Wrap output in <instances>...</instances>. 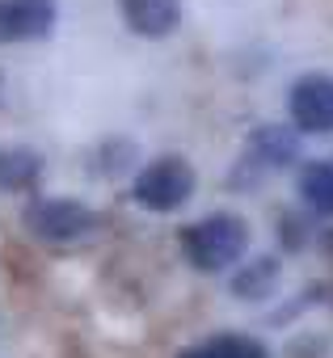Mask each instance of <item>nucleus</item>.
Here are the masks:
<instances>
[{
    "label": "nucleus",
    "mask_w": 333,
    "mask_h": 358,
    "mask_svg": "<svg viewBox=\"0 0 333 358\" xmlns=\"http://www.w3.org/2000/svg\"><path fill=\"white\" fill-rule=\"evenodd\" d=\"M249 241H253L249 224L232 211H215L182 228V253L199 274H224L241 266L249 253Z\"/></svg>",
    "instance_id": "nucleus-1"
},
{
    "label": "nucleus",
    "mask_w": 333,
    "mask_h": 358,
    "mask_svg": "<svg viewBox=\"0 0 333 358\" xmlns=\"http://www.w3.org/2000/svg\"><path fill=\"white\" fill-rule=\"evenodd\" d=\"M194 186H199L194 164L186 156H178V152H164V156L148 160L135 173L131 199H135V207H143L152 215H173L194 199Z\"/></svg>",
    "instance_id": "nucleus-2"
},
{
    "label": "nucleus",
    "mask_w": 333,
    "mask_h": 358,
    "mask_svg": "<svg viewBox=\"0 0 333 358\" xmlns=\"http://www.w3.org/2000/svg\"><path fill=\"white\" fill-rule=\"evenodd\" d=\"M22 224L34 241L47 245H76L97 228V211L76 203V199H55V194H38L22 207Z\"/></svg>",
    "instance_id": "nucleus-3"
},
{
    "label": "nucleus",
    "mask_w": 333,
    "mask_h": 358,
    "mask_svg": "<svg viewBox=\"0 0 333 358\" xmlns=\"http://www.w3.org/2000/svg\"><path fill=\"white\" fill-rule=\"evenodd\" d=\"M287 114L295 135H329L333 131V76L304 72L287 89Z\"/></svg>",
    "instance_id": "nucleus-4"
},
{
    "label": "nucleus",
    "mask_w": 333,
    "mask_h": 358,
    "mask_svg": "<svg viewBox=\"0 0 333 358\" xmlns=\"http://www.w3.org/2000/svg\"><path fill=\"white\" fill-rule=\"evenodd\" d=\"M55 22H59L55 0H0V43L51 38Z\"/></svg>",
    "instance_id": "nucleus-5"
},
{
    "label": "nucleus",
    "mask_w": 333,
    "mask_h": 358,
    "mask_svg": "<svg viewBox=\"0 0 333 358\" xmlns=\"http://www.w3.org/2000/svg\"><path fill=\"white\" fill-rule=\"evenodd\" d=\"M118 17L135 38H169L182 26V0H118Z\"/></svg>",
    "instance_id": "nucleus-6"
},
{
    "label": "nucleus",
    "mask_w": 333,
    "mask_h": 358,
    "mask_svg": "<svg viewBox=\"0 0 333 358\" xmlns=\"http://www.w3.org/2000/svg\"><path fill=\"white\" fill-rule=\"evenodd\" d=\"M299 160V135L283 122H262L249 135V164L257 169H287Z\"/></svg>",
    "instance_id": "nucleus-7"
},
{
    "label": "nucleus",
    "mask_w": 333,
    "mask_h": 358,
    "mask_svg": "<svg viewBox=\"0 0 333 358\" xmlns=\"http://www.w3.org/2000/svg\"><path fill=\"white\" fill-rule=\"evenodd\" d=\"M43 152L26 148V143H9L0 148V194H26L43 182Z\"/></svg>",
    "instance_id": "nucleus-8"
},
{
    "label": "nucleus",
    "mask_w": 333,
    "mask_h": 358,
    "mask_svg": "<svg viewBox=\"0 0 333 358\" xmlns=\"http://www.w3.org/2000/svg\"><path fill=\"white\" fill-rule=\"evenodd\" d=\"M278 278H283V262H278L274 253H262V257L241 262L228 287H232V295H236V299L257 303V299H270V295L278 291Z\"/></svg>",
    "instance_id": "nucleus-9"
},
{
    "label": "nucleus",
    "mask_w": 333,
    "mask_h": 358,
    "mask_svg": "<svg viewBox=\"0 0 333 358\" xmlns=\"http://www.w3.org/2000/svg\"><path fill=\"white\" fill-rule=\"evenodd\" d=\"M178 358H270V350L257 337H245V333H215L203 345L182 350Z\"/></svg>",
    "instance_id": "nucleus-10"
},
{
    "label": "nucleus",
    "mask_w": 333,
    "mask_h": 358,
    "mask_svg": "<svg viewBox=\"0 0 333 358\" xmlns=\"http://www.w3.org/2000/svg\"><path fill=\"white\" fill-rule=\"evenodd\" d=\"M299 199L316 215H333V164L329 160H308L299 169Z\"/></svg>",
    "instance_id": "nucleus-11"
},
{
    "label": "nucleus",
    "mask_w": 333,
    "mask_h": 358,
    "mask_svg": "<svg viewBox=\"0 0 333 358\" xmlns=\"http://www.w3.org/2000/svg\"><path fill=\"white\" fill-rule=\"evenodd\" d=\"M135 160H139V148H135L131 139H122V135H110V139L97 148V173H106V177L127 173Z\"/></svg>",
    "instance_id": "nucleus-12"
},
{
    "label": "nucleus",
    "mask_w": 333,
    "mask_h": 358,
    "mask_svg": "<svg viewBox=\"0 0 333 358\" xmlns=\"http://www.w3.org/2000/svg\"><path fill=\"white\" fill-rule=\"evenodd\" d=\"M0 89H5V76H0Z\"/></svg>",
    "instance_id": "nucleus-13"
}]
</instances>
